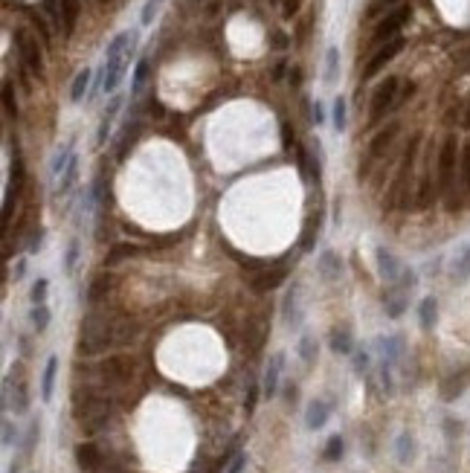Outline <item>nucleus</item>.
I'll return each mask as SVG.
<instances>
[{"mask_svg":"<svg viewBox=\"0 0 470 473\" xmlns=\"http://www.w3.org/2000/svg\"><path fill=\"white\" fill-rule=\"evenodd\" d=\"M21 189H24V163L15 160V166H12V181H9L6 194H3V221L12 218V204H18Z\"/></svg>","mask_w":470,"mask_h":473,"instance_id":"9d476101","label":"nucleus"},{"mask_svg":"<svg viewBox=\"0 0 470 473\" xmlns=\"http://www.w3.org/2000/svg\"><path fill=\"white\" fill-rule=\"evenodd\" d=\"M76 256H78V241H70V247H67V262H64V267H67V270H73Z\"/></svg>","mask_w":470,"mask_h":473,"instance_id":"603ef678","label":"nucleus"},{"mask_svg":"<svg viewBox=\"0 0 470 473\" xmlns=\"http://www.w3.org/2000/svg\"><path fill=\"white\" fill-rule=\"evenodd\" d=\"M331 349H334V354H351L354 340H351L349 325H337V329H331Z\"/></svg>","mask_w":470,"mask_h":473,"instance_id":"4be33fe9","label":"nucleus"},{"mask_svg":"<svg viewBox=\"0 0 470 473\" xmlns=\"http://www.w3.org/2000/svg\"><path fill=\"white\" fill-rule=\"evenodd\" d=\"M76 465L82 467L85 473L99 470V467H102V450L96 447L93 442H82V445L76 447Z\"/></svg>","mask_w":470,"mask_h":473,"instance_id":"2eb2a0df","label":"nucleus"},{"mask_svg":"<svg viewBox=\"0 0 470 473\" xmlns=\"http://www.w3.org/2000/svg\"><path fill=\"white\" fill-rule=\"evenodd\" d=\"M296 351H299V357H302V363L311 366V363H317V351H319V346H317V340H314L311 334H302Z\"/></svg>","mask_w":470,"mask_h":473,"instance_id":"cd10ccee","label":"nucleus"},{"mask_svg":"<svg viewBox=\"0 0 470 473\" xmlns=\"http://www.w3.org/2000/svg\"><path fill=\"white\" fill-rule=\"evenodd\" d=\"M137 253H140L137 244H113V247L108 250V256H105V267L119 265V262H125V258H131V256H137Z\"/></svg>","mask_w":470,"mask_h":473,"instance_id":"b1692460","label":"nucleus"},{"mask_svg":"<svg viewBox=\"0 0 470 473\" xmlns=\"http://www.w3.org/2000/svg\"><path fill=\"white\" fill-rule=\"evenodd\" d=\"M29 320H32V329H35L38 334H44L47 325H50V308H47V305H32Z\"/></svg>","mask_w":470,"mask_h":473,"instance_id":"2f4dec72","label":"nucleus"},{"mask_svg":"<svg viewBox=\"0 0 470 473\" xmlns=\"http://www.w3.org/2000/svg\"><path fill=\"white\" fill-rule=\"evenodd\" d=\"M56 374H58V357H50V360H47V366H44V374H41V401H44V404L53 401Z\"/></svg>","mask_w":470,"mask_h":473,"instance_id":"412c9836","label":"nucleus"},{"mask_svg":"<svg viewBox=\"0 0 470 473\" xmlns=\"http://www.w3.org/2000/svg\"><path fill=\"white\" fill-rule=\"evenodd\" d=\"M395 456H398L401 465H410V462L415 459V438H412L410 433H401V435H398V442H395Z\"/></svg>","mask_w":470,"mask_h":473,"instance_id":"393cba45","label":"nucleus"},{"mask_svg":"<svg viewBox=\"0 0 470 473\" xmlns=\"http://www.w3.org/2000/svg\"><path fill=\"white\" fill-rule=\"evenodd\" d=\"M15 438H18V430L12 427V421H9V418H3V447H12V445H15Z\"/></svg>","mask_w":470,"mask_h":473,"instance_id":"de8ad7c7","label":"nucleus"},{"mask_svg":"<svg viewBox=\"0 0 470 473\" xmlns=\"http://www.w3.org/2000/svg\"><path fill=\"white\" fill-rule=\"evenodd\" d=\"M15 413H26V406H29V395H26V386L24 383H18L15 386Z\"/></svg>","mask_w":470,"mask_h":473,"instance_id":"ea45409f","label":"nucleus"},{"mask_svg":"<svg viewBox=\"0 0 470 473\" xmlns=\"http://www.w3.org/2000/svg\"><path fill=\"white\" fill-rule=\"evenodd\" d=\"M459 174H462V183L470 194V142L462 145V157H459Z\"/></svg>","mask_w":470,"mask_h":473,"instance_id":"c9c22d12","label":"nucleus"},{"mask_svg":"<svg viewBox=\"0 0 470 473\" xmlns=\"http://www.w3.org/2000/svg\"><path fill=\"white\" fill-rule=\"evenodd\" d=\"M285 322L290 329H296L302 322V302H299V285L290 288V293L285 297Z\"/></svg>","mask_w":470,"mask_h":473,"instance_id":"6ab92c4d","label":"nucleus"},{"mask_svg":"<svg viewBox=\"0 0 470 473\" xmlns=\"http://www.w3.org/2000/svg\"><path fill=\"white\" fill-rule=\"evenodd\" d=\"M24 273H26V262L18 258V262H15V279H24Z\"/></svg>","mask_w":470,"mask_h":473,"instance_id":"5fc2aeb1","label":"nucleus"},{"mask_svg":"<svg viewBox=\"0 0 470 473\" xmlns=\"http://www.w3.org/2000/svg\"><path fill=\"white\" fill-rule=\"evenodd\" d=\"M102 378L108 383H125L128 378H131V357H108V360L102 363Z\"/></svg>","mask_w":470,"mask_h":473,"instance_id":"9b49d317","label":"nucleus"},{"mask_svg":"<svg viewBox=\"0 0 470 473\" xmlns=\"http://www.w3.org/2000/svg\"><path fill=\"white\" fill-rule=\"evenodd\" d=\"M61 3V18H64V38H70L76 32L78 15H82V3L78 0H58Z\"/></svg>","mask_w":470,"mask_h":473,"instance_id":"aec40b11","label":"nucleus"},{"mask_svg":"<svg viewBox=\"0 0 470 473\" xmlns=\"http://www.w3.org/2000/svg\"><path fill=\"white\" fill-rule=\"evenodd\" d=\"M15 47H18V56H21V64L26 70H32L35 76L44 73V53L38 47V35H32L26 29H15Z\"/></svg>","mask_w":470,"mask_h":473,"instance_id":"423d86ee","label":"nucleus"},{"mask_svg":"<svg viewBox=\"0 0 470 473\" xmlns=\"http://www.w3.org/2000/svg\"><path fill=\"white\" fill-rule=\"evenodd\" d=\"M247 467V453H235V459L230 462V467H226L224 473H241Z\"/></svg>","mask_w":470,"mask_h":473,"instance_id":"09e8293b","label":"nucleus"},{"mask_svg":"<svg viewBox=\"0 0 470 473\" xmlns=\"http://www.w3.org/2000/svg\"><path fill=\"white\" fill-rule=\"evenodd\" d=\"M87 88H90V70H78L76 78H73V88H70V99H73V102H82L85 93H87Z\"/></svg>","mask_w":470,"mask_h":473,"instance_id":"7c9ffc66","label":"nucleus"},{"mask_svg":"<svg viewBox=\"0 0 470 473\" xmlns=\"http://www.w3.org/2000/svg\"><path fill=\"white\" fill-rule=\"evenodd\" d=\"M369 366H371L369 351H358V354H354V369H358V374H366V372H369Z\"/></svg>","mask_w":470,"mask_h":473,"instance_id":"49530a36","label":"nucleus"},{"mask_svg":"<svg viewBox=\"0 0 470 473\" xmlns=\"http://www.w3.org/2000/svg\"><path fill=\"white\" fill-rule=\"evenodd\" d=\"M38 433H41L38 421H32V424H29V430H26V442H24V450H26V453H32V447H35V442H38Z\"/></svg>","mask_w":470,"mask_h":473,"instance_id":"c03bdc74","label":"nucleus"},{"mask_svg":"<svg viewBox=\"0 0 470 473\" xmlns=\"http://www.w3.org/2000/svg\"><path fill=\"white\" fill-rule=\"evenodd\" d=\"M285 276H287V270H282V267H279V270H273V273L267 270V273H265V279H255L253 285H255V290H273V288H279V285L285 282Z\"/></svg>","mask_w":470,"mask_h":473,"instance_id":"473e14b6","label":"nucleus"},{"mask_svg":"<svg viewBox=\"0 0 470 473\" xmlns=\"http://www.w3.org/2000/svg\"><path fill=\"white\" fill-rule=\"evenodd\" d=\"M410 15H412V9L410 6H398V9H392L386 15V18L375 26V32H371V44H389V41H395V38H401L398 32L403 29V24L410 21Z\"/></svg>","mask_w":470,"mask_h":473,"instance_id":"6e6552de","label":"nucleus"},{"mask_svg":"<svg viewBox=\"0 0 470 473\" xmlns=\"http://www.w3.org/2000/svg\"><path fill=\"white\" fill-rule=\"evenodd\" d=\"M137 334V322L134 320H108L93 314L87 320H82V329H78V342L76 351L78 354H102L110 346H119V342H128Z\"/></svg>","mask_w":470,"mask_h":473,"instance_id":"f257e3e1","label":"nucleus"},{"mask_svg":"<svg viewBox=\"0 0 470 473\" xmlns=\"http://www.w3.org/2000/svg\"><path fill=\"white\" fill-rule=\"evenodd\" d=\"M403 50V38H395V41H389V44H383L380 47V50L375 53V56H371V61L366 64V67H363V81H369V78H375L383 67H386V64L389 61H392L398 53Z\"/></svg>","mask_w":470,"mask_h":473,"instance_id":"1a4fd4ad","label":"nucleus"},{"mask_svg":"<svg viewBox=\"0 0 470 473\" xmlns=\"http://www.w3.org/2000/svg\"><path fill=\"white\" fill-rule=\"evenodd\" d=\"M76 174H78V160L73 157V160H70V166H67V172H64V177L58 181V194H67V192L73 189V183H76Z\"/></svg>","mask_w":470,"mask_h":473,"instance_id":"f704fd0d","label":"nucleus"},{"mask_svg":"<svg viewBox=\"0 0 470 473\" xmlns=\"http://www.w3.org/2000/svg\"><path fill=\"white\" fill-rule=\"evenodd\" d=\"M99 3H105V0H99Z\"/></svg>","mask_w":470,"mask_h":473,"instance_id":"6e6d98bb","label":"nucleus"},{"mask_svg":"<svg viewBox=\"0 0 470 473\" xmlns=\"http://www.w3.org/2000/svg\"><path fill=\"white\" fill-rule=\"evenodd\" d=\"M3 110L6 117H18V99H15V85L12 81H3Z\"/></svg>","mask_w":470,"mask_h":473,"instance_id":"72a5a7b5","label":"nucleus"},{"mask_svg":"<svg viewBox=\"0 0 470 473\" xmlns=\"http://www.w3.org/2000/svg\"><path fill=\"white\" fill-rule=\"evenodd\" d=\"M462 157L459 149V140L456 137H447L442 151H439V192H450L453 189V177H456V160Z\"/></svg>","mask_w":470,"mask_h":473,"instance_id":"0eeeda50","label":"nucleus"},{"mask_svg":"<svg viewBox=\"0 0 470 473\" xmlns=\"http://www.w3.org/2000/svg\"><path fill=\"white\" fill-rule=\"evenodd\" d=\"M76 421L87 435H93L108 424V404L99 395H85V401L76 398Z\"/></svg>","mask_w":470,"mask_h":473,"instance_id":"7ed1b4c3","label":"nucleus"},{"mask_svg":"<svg viewBox=\"0 0 470 473\" xmlns=\"http://www.w3.org/2000/svg\"><path fill=\"white\" fill-rule=\"evenodd\" d=\"M319 276H322L326 282H337L339 276H343V262H339L337 253L326 250V253L319 256Z\"/></svg>","mask_w":470,"mask_h":473,"instance_id":"a211bd4d","label":"nucleus"},{"mask_svg":"<svg viewBox=\"0 0 470 473\" xmlns=\"http://www.w3.org/2000/svg\"><path fill=\"white\" fill-rule=\"evenodd\" d=\"M383 305H386V314L392 317V320H395V317H401L403 311H407V305H410V290L395 285V288L383 297Z\"/></svg>","mask_w":470,"mask_h":473,"instance_id":"dca6fc26","label":"nucleus"},{"mask_svg":"<svg viewBox=\"0 0 470 473\" xmlns=\"http://www.w3.org/2000/svg\"><path fill=\"white\" fill-rule=\"evenodd\" d=\"M418 317H421V329L430 331L433 325H435V317H439V302H435L433 297L421 299V305H418Z\"/></svg>","mask_w":470,"mask_h":473,"instance_id":"a878e982","label":"nucleus"},{"mask_svg":"<svg viewBox=\"0 0 470 473\" xmlns=\"http://www.w3.org/2000/svg\"><path fill=\"white\" fill-rule=\"evenodd\" d=\"M343 453H346L343 435H331L326 442V450H322V459H326V462H339V459H343Z\"/></svg>","mask_w":470,"mask_h":473,"instance_id":"c756f323","label":"nucleus"},{"mask_svg":"<svg viewBox=\"0 0 470 473\" xmlns=\"http://www.w3.org/2000/svg\"><path fill=\"white\" fill-rule=\"evenodd\" d=\"M47 15H50V21H53V26L56 29H61L64 32V18H61V3H58V0H47Z\"/></svg>","mask_w":470,"mask_h":473,"instance_id":"4c0bfd02","label":"nucleus"},{"mask_svg":"<svg viewBox=\"0 0 470 473\" xmlns=\"http://www.w3.org/2000/svg\"><path fill=\"white\" fill-rule=\"evenodd\" d=\"M29 21H32V29L38 32V38L44 41V44H50V29H47V24H44V18L38 12H29Z\"/></svg>","mask_w":470,"mask_h":473,"instance_id":"58836bf2","label":"nucleus"},{"mask_svg":"<svg viewBox=\"0 0 470 473\" xmlns=\"http://www.w3.org/2000/svg\"><path fill=\"white\" fill-rule=\"evenodd\" d=\"M398 88H401V81L395 76H389L386 81H380V85H378V90L371 93V110H369V122L371 125L380 122L386 113L398 105Z\"/></svg>","mask_w":470,"mask_h":473,"instance_id":"39448f33","label":"nucleus"},{"mask_svg":"<svg viewBox=\"0 0 470 473\" xmlns=\"http://www.w3.org/2000/svg\"><path fill=\"white\" fill-rule=\"evenodd\" d=\"M334 128L337 131H346V102L343 99L334 102Z\"/></svg>","mask_w":470,"mask_h":473,"instance_id":"a19ab883","label":"nucleus"},{"mask_svg":"<svg viewBox=\"0 0 470 473\" xmlns=\"http://www.w3.org/2000/svg\"><path fill=\"white\" fill-rule=\"evenodd\" d=\"M41 238H44V235H41V230L32 233V238L26 241V253H29V256H35V253L41 250Z\"/></svg>","mask_w":470,"mask_h":473,"instance_id":"8fccbe9b","label":"nucleus"},{"mask_svg":"<svg viewBox=\"0 0 470 473\" xmlns=\"http://www.w3.org/2000/svg\"><path fill=\"white\" fill-rule=\"evenodd\" d=\"M47 290H50V282L47 279H38L35 285H32V293H29L32 305H47Z\"/></svg>","mask_w":470,"mask_h":473,"instance_id":"e433bc0d","label":"nucleus"},{"mask_svg":"<svg viewBox=\"0 0 470 473\" xmlns=\"http://www.w3.org/2000/svg\"><path fill=\"white\" fill-rule=\"evenodd\" d=\"M398 137V125L392 122V125H386L380 134H375V140L369 142V160H378V157H383L386 154V149L392 145V140Z\"/></svg>","mask_w":470,"mask_h":473,"instance_id":"f3484780","label":"nucleus"},{"mask_svg":"<svg viewBox=\"0 0 470 473\" xmlns=\"http://www.w3.org/2000/svg\"><path fill=\"white\" fill-rule=\"evenodd\" d=\"M70 160H73V149H70V145H61V149L56 151V157H53V163H50V177L56 183L64 177V172H67Z\"/></svg>","mask_w":470,"mask_h":473,"instance_id":"5701e85b","label":"nucleus"},{"mask_svg":"<svg viewBox=\"0 0 470 473\" xmlns=\"http://www.w3.org/2000/svg\"><path fill=\"white\" fill-rule=\"evenodd\" d=\"M470 276V247H462L456 256H453V279H467Z\"/></svg>","mask_w":470,"mask_h":473,"instance_id":"bb28decb","label":"nucleus"},{"mask_svg":"<svg viewBox=\"0 0 470 473\" xmlns=\"http://www.w3.org/2000/svg\"><path fill=\"white\" fill-rule=\"evenodd\" d=\"M299 6H302V0H285L282 15H285V18H294V15L299 12Z\"/></svg>","mask_w":470,"mask_h":473,"instance_id":"864d4df0","label":"nucleus"},{"mask_svg":"<svg viewBox=\"0 0 470 473\" xmlns=\"http://www.w3.org/2000/svg\"><path fill=\"white\" fill-rule=\"evenodd\" d=\"M378 270H380V279L392 288L398 285V288L412 290V285H415V273L410 267H403L401 258L395 253H389L386 247H378Z\"/></svg>","mask_w":470,"mask_h":473,"instance_id":"20e7f679","label":"nucleus"},{"mask_svg":"<svg viewBox=\"0 0 470 473\" xmlns=\"http://www.w3.org/2000/svg\"><path fill=\"white\" fill-rule=\"evenodd\" d=\"M134 44H137L134 32H119V35L108 44V53H105V85H102L105 93H113V90L119 88L128 61H131Z\"/></svg>","mask_w":470,"mask_h":473,"instance_id":"f03ea898","label":"nucleus"},{"mask_svg":"<svg viewBox=\"0 0 470 473\" xmlns=\"http://www.w3.org/2000/svg\"><path fill=\"white\" fill-rule=\"evenodd\" d=\"M337 50H334V47H331V50H328V64H326V81H328V85H334V78H337Z\"/></svg>","mask_w":470,"mask_h":473,"instance_id":"37998d69","label":"nucleus"},{"mask_svg":"<svg viewBox=\"0 0 470 473\" xmlns=\"http://www.w3.org/2000/svg\"><path fill=\"white\" fill-rule=\"evenodd\" d=\"M145 78H149V61L142 58V61L137 64V73H134V93H140V90H142Z\"/></svg>","mask_w":470,"mask_h":473,"instance_id":"79ce46f5","label":"nucleus"},{"mask_svg":"<svg viewBox=\"0 0 470 473\" xmlns=\"http://www.w3.org/2000/svg\"><path fill=\"white\" fill-rule=\"evenodd\" d=\"M378 351H380V360L389 363V366H398V360L407 351V342H403L401 334H392V337H380L378 340Z\"/></svg>","mask_w":470,"mask_h":473,"instance_id":"ddd939ff","label":"nucleus"},{"mask_svg":"<svg viewBox=\"0 0 470 473\" xmlns=\"http://www.w3.org/2000/svg\"><path fill=\"white\" fill-rule=\"evenodd\" d=\"M282 369H285V354H273L270 363H267V369H265V381H262V392H265V398H273V395L279 392Z\"/></svg>","mask_w":470,"mask_h":473,"instance_id":"f8f14e48","label":"nucleus"},{"mask_svg":"<svg viewBox=\"0 0 470 473\" xmlns=\"http://www.w3.org/2000/svg\"><path fill=\"white\" fill-rule=\"evenodd\" d=\"M160 3H163V0H145V9H142V24H151V21H154V15H157Z\"/></svg>","mask_w":470,"mask_h":473,"instance_id":"a18cd8bd","label":"nucleus"},{"mask_svg":"<svg viewBox=\"0 0 470 473\" xmlns=\"http://www.w3.org/2000/svg\"><path fill=\"white\" fill-rule=\"evenodd\" d=\"M328 418H331V404L328 401L314 398L311 404H308V410H305V427L308 430H322L328 424Z\"/></svg>","mask_w":470,"mask_h":473,"instance_id":"4468645a","label":"nucleus"},{"mask_svg":"<svg viewBox=\"0 0 470 473\" xmlns=\"http://www.w3.org/2000/svg\"><path fill=\"white\" fill-rule=\"evenodd\" d=\"M392 3H395V0H375V3L369 6V18H375V15H380L386 6H392Z\"/></svg>","mask_w":470,"mask_h":473,"instance_id":"3c124183","label":"nucleus"},{"mask_svg":"<svg viewBox=\"0 0 470 473\" xmlns=\"http://www.w3.org/2000/svg\"><path fill=\"white\" fill-rule=\"evenodd\" d=\"M119 105H122V99L117 96L110 105H108V110H105V117H102V125H99V145H105V140H108V131H110V125H113V119H117V113H119Z\"/></svg>","mask_w":470,"mask_h":473,"instance_id":"c85d7f7f","label":"nucleus"}]
</instances>
